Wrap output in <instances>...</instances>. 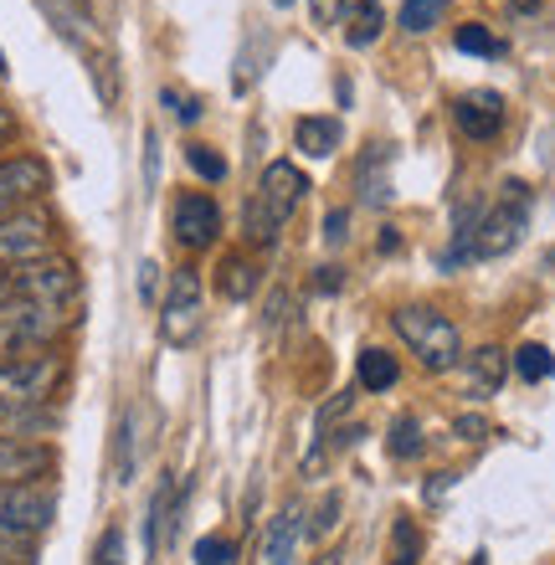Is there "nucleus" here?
Masks as SVG:
<instances>
[{
	"mask_svg": "<svg viewBox=\"0 0 555 565\" xmlns=\"http://www.w3.org/2000/svg\"><path fill=\"white\" fill-rule=\"evenodd\" d=\"M303 191H309V180H303L299 164L273 160L268 170H263V180H257L247 211H242V232H247V242H253V247H273L278 232H284V222L299 211Z\"/></svg>",
	"mask_w": 555,
	"mask_h": 565,
	"instance_id": "nucleus-1",
	"label": "nucleus"
},
{
	"mask_svg": "<svg viewBox=\"0 0 555 565\" xmlns=\"http://www.w3.org/2000/svg\"><path fill=\"white\" fill-rule=\"evenodd\" d=\"M525 226H530V185L510 180V185H504V195H499V206L489 211L473 232H468V226H458V247H452L442 263H463V257H504L510 247H520Z\"/></svg>",
	"mask_w": 555,
	"mask_h": 565,
	"instance_id": "nucleus-2",
	"label": "nucleus"
},
{
	"mask_svg": "<svg viewBox=\"0 0 555 565\" xmlns=\"http://www.w3.org/2000/svg\"><path fill=\"white\" fill-rule=\"evenodd\" d=\"M391 329H396V340H402L427 371H452V365L463 360V334H458V324H452L448 313L427 309V303L396 309L391 313Z\"/></svg>",
	"mask_w": 555,
	"mask_h": 565,
	"instance_id": "nucleus-3",
	"label": "nucleus"
},
{
	"mask_svg": "<svg viewBox=\"0 0 555 565\" xmlns=\"http://www.w3.org/2000/svg\"><path fill=\"white\" fill-rule=\"evenodd\" d=\"M57 520L52 483H11L0 489V551H21L36 535H46Z\"/></svg>",
	"mask_w": 555,
	"mask_h": 565,
	"instance_id": "nucleus-4",
	"label": "nucleus"
},
{
	"mask_svg": "<svg viewBox=\"0 0 555 565\" xmlns=\"http://www.w3.org/2000/svg\"><path fill=\"white\" fill-rule=\"evenodd\" d=\"M62 381V355H21L0 360V417H26L57 391Z\"/></svg>",
	"mask_w": 555,
	"mask_h": 565,
	"instance_id": "nucleus-5",
	"label": "nucleus"
},
{
	"mask_svg": "<svg viewBox=\"0 0 555 565\" xmlns=\"http://www.w3.org/2000/svg\"><path fill=\"white\" fill-rule=\"evenodd\" d=\"M52 247H57V222L36 201L0 216V263L6 268H31V263L52 257Z\"/></svg>",
	"mask_w": 555,
	"mask_h": 565,
	"instance_id": "nucleus-6",
	"label": "nucleus"
},
{
	"mask_svg": "<svg viewBox=\"0 0 555 565\" xmlns=\"http://www.w3.org/2000/svg\"><path fill=\"white\" fill-rule=\"evenodd\" d=\"M11 294L26 298V303H42V309H73L77 294H83V278L67 257H42L31 268H15L11 273Z\"/></svg>",
	"mask_w": 555,
	"mask_h": 565,
	"instance_id": "nucleus-7",
	"label": "nucleus"
},
{
	"mask_svg": "<svg viewBox=\"0 0 555 565\" xmlns=\"http://www.w3.org/2000/svg\"><path fill=\"white\" fill-rule=\"evenodd\" d=\"M160 334L170 344H191L201 334V273L181 268L170 278V294H166V313H160Z\"/></svg>",
	"mask_w": 555,
	"mask_h": 565,
	"instance_id": "nucleus-8",
	"label": "nucleus"
},
{
	"mask_svg": "<svg viewBox=\"0 0 555 565\" xmlns=\"http://www.w3.org/2000/svg\"><path fill=\"white\" fill-rule=\"evenodd\" d=\"M170 232H175L181 247L201 253V247H211V242L222 237V206L201 191H185L181 201H175V211H170Z\"/></svg>",
	"mask_w": 555,
	"mask_h": 565,
	"instance_id": "nucleus-9",
	"label": "nucleus"
},
{
	"mask_svg": "<svg viewBox=\"0 0 555 565\" xmlns=\"http://www.w3.org/2000/svg\"><path fill=\"white\" fill-rule=\"evenodd\" d=\"M57 468V452L31 437H0V489L11 483H46V473Z\"/></svg>",
	"mask_w": 555,
	"mask_h": 565,
	"instance_id": "nucleus-10",
	"label": "nucleus"
},
{
	"mask_svg": "<svg viewBox=\"0 0 555 565\" xmlns=\"http://www.w3.org/2000/svg\"><path fill=\"white\" fill-rule=\"evenodd\" d=\"M52 185V170H46L36 154H15V160H0V216L31 206L36 195Z\"/></svg>",
	"mask_w": 555,
	"mask_h": 565,
	"instance_id": "nucleus-11",
	"label": "nucleus"
},
{
	"mask_svg": "<svg viewBox=\"0 0 555 565\" xmlns=\"http://www.w3.org/2000/svg\"><path fill=\"white\" fill-rule=\"evenodd\" d=\"M458 365H463V396H473V402L499 396L504 375H510V355H504L499 344H479V350H473V355H463Z\"/></svg>",
	"mask_w": 555,
	"mask_h": 565,
	"instance_id": "nucleus-12",
	"label": "nucleus"
},
{
	"mask_svg": "<svg viewBox=\"0 0 555 565\" xmlns=\"http://www.w3.org/2000/svg\"><path fill=\"white\" fill-rule=\"evenodd\" d=\"M452 124H458L468 139H494L499 129H504V98L489 88L463 93V98L452 104Z\"/></svg>",
	"mask_w": 555,
	"mask_h": 565,
	"instance_id": "nucleus-13",
	"label": "nucleus"
},
{
	"mask_svg": "<svg viewBox=\"0 0 555 565\" xmlns=\"http://www.w3.org/2000/svg\"><path fill=\"white\" fill-rule=\"evenodd\" d=\"M46 11V21L57 26V36L62 42H73L83 57H98V31H93V21H88V11L77 6V0H36Z\"/></svg>",
	"mask_w": 555,
	"mask_h": 565,
	"instance_id": "nucleus-14",
	"label": "nucleus"
},
{
	"mask_svg": "<svg viewBox=\"0 0 555 565\" xmlns=\"http://www.w3.org/2000/svg\"><path fill=\"white\" fill-rule=\"evenodd\" d=\"M386 164H391V149L386 145H371L365 149V160L361 170H355V191H361L365 206H391V175H386Z\"/></svg>",
	"mask_w": 555,
	"mask_h": 565,
	"instance_id": "nucleus-15",
	"label": "nucleus"
},
{
	"mask_svg": "<svg viewBox=\"0 0 555 565\" xmlns=\"http://www.w3.org/2000/svg\"><path fill=\"white\" fill-rule=\"evenodd\" d=\"M257 282H263V273H257V263L247 253H226L222 268H216V294L232 298V303H247V298L257 294Z\"/></svg>",
	"mask_w": 555,
	"mask_h": 565,
	"instance_id": "nucleus-16",
	"label": "nucleus"
},
{
	"mask_svg": "<svg viewBox=\"0 0 555 565\" xmlns=\"http://www.w3.org/2000/svg\"><path fill=\"white\" fill-rule=\"evenodd\" d=\"M303 535V504H284L278 520L268 530V545H263V561L268 565H293V545Z\"/></svg>",
	"mask_w": 555,
	"mask_h": 565,
	"instance_id": "nucleus-17",
	"label": "nucleus"
},
{
	"mask_svg": "<svg viewBox=\"0 0 555 565\" xmlns=\"http://www.w3.org/2000/svg\"><path fill=\"white\" fill-rule=\"evenodd\" d=\"M340 139H345V129H340V119H330V114L299 119V129H293V145H299V154H309V160H330L334 149H340Z\"/></svg>",
	"mask_w": 555,
	"mask_h": 565,
	"instance_id": "nucleus-18",
	"label": "nucleus"
},
{
	"mask_svg": "<svg viewBox=\"0 0 555 565\" xmlns=\"http://www.w3.org/2000/svg\"><path fill=\"white\" fill-rule=\"evenodd\" d=\"M175 514H181V499H175V473H170V478H160V489L150 499V514H145V555H160V530L175 524Z\"/></svg>",
	"mask_w": 555,
	"mask_h": 565,
	"instance_id": "nucleus-19",
	"label": "nucleus"
},
{
	"mask_svg": "<svg viewBox=\"0 0 555 565\" xmlns=\"http://www.w3.org/2000/svg\"><path fill=\"white\" fill-rule=\"evenodd\" d=\"M381 31H386V6L381 0H355L345 15V46H375L381 42Z\"/></svg>",
	"mask_w": 555,
	"mask_h": 565,
	"instance_id": "nucleus-20",
	"label": "nucleus"
},
{
	"mask_svg": "<svg viewBox=\"0 0 555 565\" xmlns=\"http://www.w3.org/2000/svg\"><path fill=\"white\" fill-rule=\"evenodd\" d=\"M396 355L391 350H361V360H355V386L361 391H391L396 386Z\"/></svg>",
	"mask_w": 555,
	"mask_h": 565,
	"instance_id": "nucleus-21",
	"label": "nucleus"
},
{
	"mask_svg": "<svg viewBox=\"0 0 555 565\" xmlns=\"http://www.w3.org/2000/svg\"><path fill=\"white\" fill-rule=\"evenodd\" d=\"M458 52H468V57H504V42H499L489 26H479V21H468V26H458Z\"/></svg>",
	"mask_w": 555,
	"mask_h": 565,
	"instance_id": "nucleus-22",
	"label": "nucleus"
},
{
	"mask_svg": "<svg viewBox=\"0 0 555 565\" xmlns=\"http://www.w3.org/2000/svg\"><path fill=\"white\" fill-rule=\"evenodd\" d=\"M437 15H442V0H406L402 15H396V26H402L406 36H421V31L437 26Z\"/></svg>",
	"mask_w": 555,
	"mask_h": 565,
	"instance_id": "nucleus-23",
	"label": "nucleus"
},
{
	"mask_svg": "<svg viewBox=\"0 0 555 565\" xmlns=\"http://www.w3.org/2000/svg\"><path fill=\"white\" fill-rule=\"evenodd\" d=\"M514 371H520V381H545L555 371V360L545 344H520L514 350Z\"/></svg>",
	"mask_w": 555,
	"mask_h": 565,
	"instance_id": "nucleus-24",
	"label": "nucleus"
},
{
	"mask_svg": "<svg viewBox=\"0 0 555 565\" xmlns=\"http://www.w3.org/2000/svg\"><path fill=\"white\" fill-rule=\"evenodd\" d=\"M88 73H93V88H98V104L104 108L119 104V73H114V57H108V52L88 57Z\"/></svg>",
	"mask_w": 555,
	"mask_h": 565,
	"instance_id": "nucleus-25",
	"label": "nucleus"
},
{
	"mask_svg": "<svg viewBox=\"0 0 555 565\" xmlns=\"http://www.w3.org/2000/svg\"><path fill=\"white\" fill-rule=\"evenodd\" d=\"M421 555V535L412 520H396V530H391V565H417Z\"/></svg>",
	"mask_w": 555,
	"mask_h": 565,
	"instance_id": "nucleus-26",
	"label": "nucleus"
},
{
	"mask_svg": "<svg viewBox=\"0 0 555 565\" xmlns=\"http://www.w3.org/2000/svg\"><path fill=\"white\" fill-rule=\"evenodd\" d=\"M421 452V427H417V417H402L396 427H391V458H417Z\"/></svg>",
	"mask_w": 555,
	"mask_h": 565,
	"instance_id": "nucleus-27",
	"label": "nucleus"
},
{
	"mask_svg": "<svg viewBox=\"0 0 555 565\" xmlns=\"http://www.w3.org/2000/svg\"><path fill=\"white\" fill-rule=\"evenodd\" d=\"M185 164H191L201 180H226V160L211 145H191L185 149Z\"/></svg>",
	"mask_w": 555,
	"mask_h": 565,
	"instance_id": "nucleus-28",
	"label": "nucleus"
},
{
	"mask_svg": "<svg viewBox=\"0 0 555 565\" xmlns=\"http://www.w3.org/2000/svg\"><path fill=\"white\" fill-rule=\"evenodd\" d=\"M237 555V545L226 535H206V540H195V565H226Z\"/></svg>",
	"mask_w": 555,
	"mask_h": 565,
	"instance_id": "nucleus-29",
	"label": "nucleus"
},
{
	"mask_svg": "<svg viewBox=\"0 0 555 565\" xmlns=\"http://www.w3.org/2000/svg\"><path fill=\"white\" fill-rule=\"evenodd\" d=\"M330 530H340V493H324V499H319V514L309 520V535L314 540H324Z\"/></svg>",
	"mask_w": 555,
	"mask_h": 565,
	"instance_id": "nucleus-30",
	"label": "nucleus"
},
{
	"mask_svg": "<svg viewBox=\"0 0 555 565\" xmlns=\"http://www.w3.org/2000/svg\"><path fill=\"white\" fill-rule=\"evenodd\" d=\"M135 478V417L119 422V483Z\"/></svg>",
	"mask_w": 555,
	"mask_h": 565,
	"instance_id": "nucleus-31",
	"label": "nucleus"
},
{
	"mask_svg": "<svg viewBox=\"0 0 555 565\" xmlns=\"http://www.w3.org/2000/svg\"><path fill=\"white\" fill-rule=\"evenodd\" d=\"M350 6H355V0H309V11H314V26H334V21H345Z\"/></svg>",
	"mask_w": 555,
	"mask_h": 565,
	"instance_id": "nucleus-32",
	"label": "nucleus"
},
{
	"mask_svg": "<svg viewBox=\"0 0 555 565\" xmlns=\"http://www.w3.org/2000/svg\"><path fill=\"white\" fill-rule=\"evenodd\" d=\"M98 565H124V535L119 530H108V535L98 540Z\"/></svg>",
	"mask_w": 555,
	"mask_h": 565,
	"instance_id": "nucleus-33",
	"label": "nucleus"
},
{
	"mask_svg": "<svg viewBox=\"0 0 555 565\" xmlns=\"http://www.w3.org/2000/svg\"><path fill=\"white\" fill-rule=\"evenodd\" d=\"M355 402H361V396H355V386H350V391H340V396H334V402L324 406V412H319V431L330 427V422L340 417V412H350V406H355Z\"/></svg>",
	"mask_w": 555,
	"mask_h": 565,
	"instance_id": "nucleus-34",
	"label": "nucleus"
},
{
	"mask_svg": "<svg viewBox=\"0 0 555 565\" xmlns=\"http://www.w3.org/2000/svg\"><path fill=\"white\" fill-rule=\"evenodd\" d=\"M166 104L175 108V119H181V124H195V119H201V104H195V98H181V93H166Z\"/></svg>",
	"mask_w": 555,
	"mask_h": 565,
	"instance_id": "nucleus-35",
	"label": "nucleus"
},
{
	"mask_svg": "<svg viewBox=\"0 0 555 565\" xmlns=\"http://www.w3.org/2000/svg\"><path fill=\"white\" fill-rule=\"evenodd\" d=\"M452 427H458V437H463V443H483V437H489V422H483V417H458Z\"/></svg>",
	"mask_w": 555,
	"mask_h": 565,
	"instance_id": "nucleus-36",
	"label": "nucleus"
},
{
	"mask_svg": "<svg viewBox=\"0 0 555 565\" xmlns=\"http://www.w3.org/2000/svg\"><path fill=\"white\" fill-rule=\"evenodd\" d=\"M345 226H350V211H330V222H324V242L340 247V242H345Z\"/></svg>",
	"mask_w": 555,
	"mask_h": 565,
	"instance_id": "nucleus-37",
	"label": "nucleus"
},
{
	"mask_svg": "<svg viewBox=\"0 0 555 565\" xmlns=\"http://www.w3.org/2000/svg\"><path fill=\"white\" fill-rule=\"evenodd\" d=\"M11 135H15V119H11V108L0 104V145H6V139H11Z\"/></svg>",
	"mask_w": 555,
	"mask_h": 565,
	"instance_id": "nucleus-38",
	"label": "nucleus"
},
{
	"mask_svg": "<svg viewBox=\"0 0 555 565\" xmlns=\"http://www.w3.org/2000/svg\"><path fill=\"white\" fill-rule=\"evenodd\" d=\"M319 288L330 294V288H340V268H319Z\"/></svg>",
	"mask_w": 555,
	"mask_h": 565,
	"instance_id": "nucleus-39",
	"label": "nucleus"
},
{
	"mask_svg": "<svg viewBox=\"0 0 555 565\" xmlns=\"http://www.w3.org/2000/svg\"><path fill=\"white\" fill-rule=\"evenodd\" d=\"M391 247H402V237H396L391 226H381V253H391Z\"/></svg>",
	"mask_w": 555,
	"mask_h": 565,
	"instance_id": "nucleus-40",
	"label": "nucleus"
},
{
	"mask_svg": "<svg viewBox=\"0 0 555 565\" xmlns=\"http://www.w3.org/2000/svg\"><path fill=\"white\" fill-rule=\"evenodd\" d=\"M11 298V273H0V303Z\"/></svg>",
	"mask_w": 555,
	"mask_h": 565,
	"instance_id": "nucleus-41",
	"label": "nucleus"
},
{
	"mask_svg": "<svg viewBox=\"0 0 555 565\" xmlns=\"http://www.w3.org/2000/svg\"><path fill=\"white\" fill-rule=\"evenodd\" d=\"M514 11H535V6H541V0H510Z\"/></svg>",
	"mask_w": 555,
	"mask_h": 565,
	"instance_id": "nucleus-42",
	"label": "nucleus"
},
{
	"mask_svg": "<svg viewBox=\"0 0 555 565\" xmlns=\"http://www.w3.org/2000/svg\"><path fill=\"white\" fill-rule=\"evenodd\" d=\"M6 73H11V67H6V57H0V77H6Z\"/></svg>",
	"mask_w": 555,
	"mask_h": 565,
	"instance_id": "nucleus-43",
	"label": "nucleus"
},
{
	"mask_svg": "<svg viewBox=\"0 0 555 565\" xmlns=\"http://www.w3.org/2000/svg\"><path fill=\"white\" fill-rule=\"evenodd\" d=\"M278 6H293V0H278Z\"/></svg>",
	"mask_w": 555,
	"mask_h": 565,
	"instance_id": "nucleus-44",
	"label": "nucleus"
},
{
	"mask_svg": "<svg viewBox=\"0 0 555 565\" xmlns=\"http://www.w3.org/2000/svg\"><path fill=\"white\" fill-rule=\"evenodd\" d=\"M0 565H6V561H0Z\"/></svg>",
	"mask_w": 555,
	"mask_h": 565,
	"instance_id": "nucleus-45",
	"label": "nucleus"
}]
</instances>
